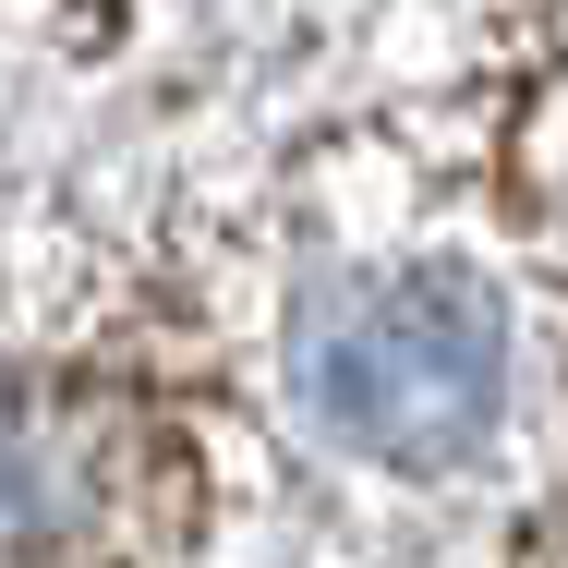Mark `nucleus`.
Masks as SVG:
<instances>
[{
	"label": "nucleus",
	"mask_w": 568,
	"mask_h": 568,
	"mask_svg": "<svg viewBox=\"0 0 568 568\" xmlns=\"http://www.w3.org/2000/svg\"><path fill=\"white\" fill-rule=\"evenodd\" d=\"M315 424L363 459H459L508 412V315L448 266H387L351 278L303 315L291 351Z\"/></svg>",
	"instance_id": "obj_1"
}]
</instances>
